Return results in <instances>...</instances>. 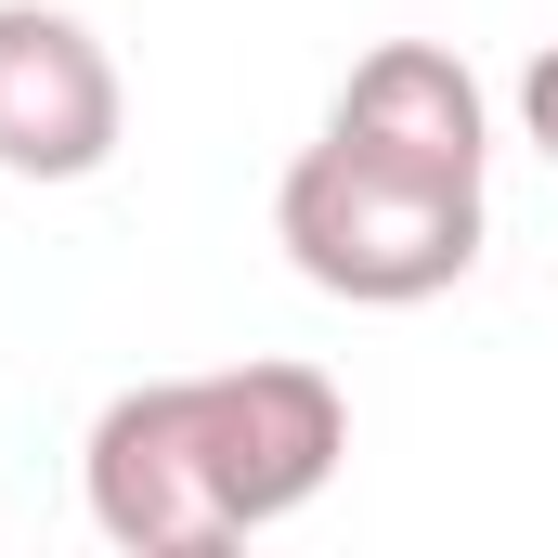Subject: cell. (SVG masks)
Masks as SVG:
<instances>
[{"label": "cell", "instance_id": "5b68a950", "mask_svg": "<svg viewBox=\"0 0 558 558\" xmlns=\"http://www.w3.org/2000/svg\"><path fill=\"white\" fill-rule=\"evenodd\" d=\"M78 494H92V533L118 558H221V520H208L195 454H182V416H169V377H143V390H118L92 416Z\"/></svg>", "mask_w": 558, "mask_h": 558}, {"label": "cell", "instance_id": "6da1fadb", "mask_svg": "<svg viewBox=\"0 0 558 558\" xmlns=\"http://www.w3.org/2000/svg\"><path fill=\"white\" fill-rule=\"evenodd\" d=\"M274 247L351 312H416L481 274V182H416L351 143H299L274 182Z\"/></svg>", "mask_w": 558, "mask_h": 558}, {"label": "cell", "instance_id": "8992f818", "mask_svg": "<svg viewBox=\"0 0 558 558\" xmlns=\"http://www.w3.org/2000/svg\"><path fill=\"white\" fill-rule=\"evenodd\" d=\"M520 131H533V156L558 169V52H533V65H520Z\"/></svg>", "mask_w": 558, "mask_h": 558}, {"label": "cell", "instance_id": "7a4b0ae2", "mask_svg": "<svg viewBox=\"0 0 558 558\" xmlns=\"http://www.w3.org/2000/svg\"><path fill=\"white\" fill-rule=\"evenodd\" d=\"M169 416H182V454H195V494L221 520V546L299 520L338 454H351V403L325 364H221V377H169Z\"/></svg>", "mask_w": 558, "mask_h": 558}, {"label": "cell", "instance_id": "277c9868", "mask_svg": "<svg viewBox=\"0 0 558 558\" xmlns=\"http://www.w3.org/2000/svg\"><path fill=\"white\" fill-rule=\"evenodd\" d=\"M325 143H351V156H377V169H416V182H481V169H494V105H481V78H468L441 39H377V52L338 78Z\"/></svg>", "mask_w": 558, "mask_h": 558}, {"label": "cell", "instance_id": "3957f363", "mask_svg": "<svg viewBox=\"0 0 558 558\" xmlns=\"http://www.w3.org/2000/svg\"><path fill=\"white\" fill-rule=\"evenodd\" d=\"M131 131L118 52L65 0H0V182H92Z\"/></svg>", "mask_w": 558, "mask_h": 558}]
</instances>
